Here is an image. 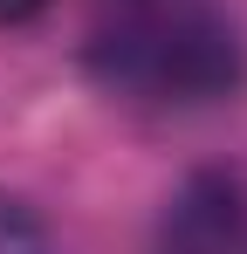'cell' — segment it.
I'll return each instance as SVG.
<instances>
[{
    "mask_svg": "<svg viewBox=\"0 0 247 254\" xmlns=\"http://www.w3.org/2000/svg\"><path fill=\"white\" fill-rule=\"evenodd\" d=\"M89 76L137 110H213L247 83V42L213 0H130L89 35Z\"/></svg>",
    "mask_w": 247,
    "mask_h": 254,
    "instance_id": "obj_1",
    "label": "cell"
},
{
    "mask_svg": "<svg viewBox=\"0 0 247 254\" xmlns=\"http://www.w3.org/2000/svg\"><path fill=\"white\" fill-rule=\"evenodd\" d=\"M151 254H247V186L234 172H192L165 199Z\"/></svg>",
    "mask_w": 247,
    "mask_h": 254,
    "instance_id": "obj_2",
    "label": "cell"
},
{
    "mask_svg": "<svg viewBox=\"0 0 247 254\" xmlns=\"http://www.w3.org/2000/svg\"><path fill=\"white\" fill-rule=\"evenodd\" d=\"M0 254H48V234H41V220L14 192H0Z\"/></svg>",
    "mask_w": 247,
    "mask_h": 254,
    "instance_id": "obj_3",
    "label": "cell"
},
{
    "mask_svg": "<svg viewBox=\"0 0 247 254\" xmlns=\"http://www.w3.org/2000/svg\"><path fill=\"white\" fill-rule=\"evenodd\" d=\"M48 0H0V28H28Z\"/></svg>",
    "mask_w": 247,
    "mask_h": 254,
    "instance_id": "obj_4",
    "label": "cell"
}]
</instances>
